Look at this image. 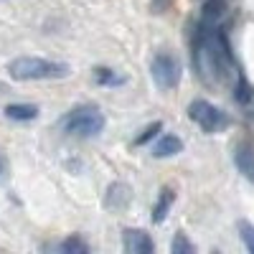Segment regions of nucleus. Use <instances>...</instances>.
<instances>
[{
  "mask_svg": "<svg viewBox=\"0 0 254 254\" xmlns=\"http://www.w3.org/2000/svg\"><path fill=\"white\" fill-rule=\"evenodd\" d=\"M10 76L18 81H33V79H64L69 74V66L61 61H46V59H33V56H20L10 61L8 66Z\"/></svg>",
  "mask_w": 254,
  "mask_h": 254,
  "instance_id": "f257e3e1",
  "label": "nucleus"
},
{
  "mask_svg": "<svg viewBox=\"0 0 254 254\" xmlns=\"http://www.w3.org/2000/svg\"><path fill=\"white\" fill-rule=\"evenodd\" d=\"M61 127L71 135L92 137V135H99L104 130V115L97 107H76L61 120Z\"/></svg>",
  "mask_w": 254,
  "mask_h": 254,
  "instance_id": "f03ea898",
  "label": "nucleus"
},
{
  "mask_svg": "<svg viewBox=\"0 0 254 254\" xmlns=\"http://www.w3.org/2000/svg\"><path fill=\"white\" fill-rule=\"evenodd\" d=\"M188 117L193 120L203 132H221V130H226V127H229V117L219 107H214L211 102H206V99L190 102Z\"/></svg>",
  "mask_w": 254,
  "mask_h": 254,
  "instance_id": "7ed1b4c3",
  "label": "nucleus"
},
{
  "mask_svg": "<svg viewBox=\"0 0 254 254\" xmlns=\"http://www.w3.org/2000/svg\"><path fill=\"white\" fill-rule=\"evenodd\" d=\"M153 81L158 84V89L168 92V89H173L178 87V81H181V64L176 56L171 54H158L153 59Z\"/></svg>",
  "mask_w": 254,
  "mask_h": 254,
  "instance_id": "20e7f679",
  "label": "nucleus"
},
{
  "mask_svg": "<svg viewBox=\"0 0 254 254\" xmlns=\"http://www.w3.org/2000/svg\"><path fill=\"white\" fill-rule=\"evenodd\" d=\"M122 242H125L127 254H150L153 252V239L142 229H125Z\"/></svg>",
  "mask_w": 254,
  "mask_h": 254,
  "instance_id": "39448f33",
  "label": "nucleus"
},
{
  "mask_svg": "<svg viewBox=\"0 0 254 254\" xmlns=\"http://www.w3.org/2000/svg\"><path fill=\"white\" fill-rule=\"evenodd\" d=\"M130 201H132V190L127 183H112L107 188V196H104V206L110 211H125Z\"/></svg>",
  "mask_w": 254,
  "mask_h": 254,
  "instance_id": "423d86ee",
  "label": "nucleus"
},
{
  "mask_svg": "<svg viewBox=\"0 0 254 254\" xmlns=\"http://www.w3.org/2000/svg\"><path fill=\"white\" fill-rule=\"evenodd\" d=\"M234 163L239 168V173L247 176L252 183H254V147L249 142H242L234 153Z\"/></svg>",
  "mask_w": 254,
  "mask_h": 254,
  "instance_id": "0eeeda50",
  "label": "nucleus"
},
{
  "mask_svg": "<svg viewBox=\"0 0 254 254\" xmlns=\"http://www.w3.org/2000/svg\"><path fill=\"white\" fill-rule=\"evenodd\" d=\"M181 150H183V140L176 137V135H163L153 145V155L155 158H171V155H176Z\"/></svg>",
  "mask_w": 254,
  "mask_h": 254,
  "instance_id": "6e6552de",
  "label": "nucleus"
},
{
  "mask_svg": "<svg viewBox=\"0 0 254 254\" xmlns=\"http://www.w3.org/2000/svg\"><path fill=\"white\" fill-rule=\"evenodd\" d=\"M226 0H206L203 13H201V28H216L219 18L224 15Z\"/></svg>",
  "mask_w": 254,
  "mask_h": 254,
  "instance_id": "1a4fd4ad",
  "label": "nucleus"
},
{
  "mask_svg": "<svg viewBox=\"0 0 254 254\" xmlns=\"http://www.w3.org/2000/svg\"><path fill=\"white\" fill-rule=\"evenodd\" d=\"M173 201H176V190H173L171 186H165V188L160 190V196H158L155 208H153V221H155V224H163V221H165V216H168V211H171Z\"/></svg>",
  "mask_w": 254,
  "mask_h": 254,
  "instance_id": "9d476101",
  "label": "nucleus"
},
{
  "mask_svg": "<svg viewBox=\"0 0 254 254\" xmlns=\"http://www.w3.org/2000/svg\"><path fill=\"white\" fill-rule=\"evenodd\" d=\"M5 117L8 120H18V122H28V120L38 117V107H33V104H8Z\"/></svg>",
  "mask_w": 254,
  "mask_h": 254,
  "instance_id": "9b49d317",
  "label": "nucleus"
},
{
  "mask_svg": "<svg viewBox=\"0 0 254 254\" xmlns=\"http://www.w3.org/2000/svg\"><path fill=\"white\" fill-rule=\"evenodd\" d=\"M94 79H97V84H107V87L125 84V76H122V74H117V71H112V69H104V66L94 71Z\"/></svg>",
  "mask_w": 254,
  "mask_h": 254,
  "instance_id": "f8f14e48",
  "label": "nucleus"
},
{
  "mask_svg": "<svg viewBox=\"0 0 254 254\" xmlns=\"http://www.w3.org/2000/svg\"><path fill=\"white\" fill-rule=\"evenodd\" d=\"M61 252H66V254H76V252H89V247H87V242L79 239V237H69V239H64Z\"/></svg>",
  "mask_w": 254,
  "mask_h": 254,
  "instance_id": "ddd939ff",
  "label": "nucleus"
},
{
  "mask_svg": "<svg viewBox=\"0 0 254 254\" xmlns=\"http://www.w3.org/2000/svg\"><path fill=\"white\" fill-rule=\"evenodd\" d=\"M239 234H242L244 247L254 254V226H252L249 221H239Z\"/></svg>",
  "mask_w": 254,
  "mask_h": 254,
  "instance_id": "4468645a",
  "label": "nucleus"
},
{
  "mask_svg": "<svg viewBox=\"0 0 254 254\" xmlns=\"http://www.w3.org/2000/svg\"><path fill=\"white\" fill-rule=\"evenodd\" d=\"M171 252H173V254H193L196 249H193V244H190L183 234H178V237L173 239V244H171Z\"/></svg>",
  "mask_w": 254,
  "mask_h": 254,
  "instance_id": "2eb2a0df",
  "label": "nucleus"
},
{
  "mask_svg": "<svg viewBox=\"0 0 254 254\" xmlns=\"http://www.w3.org/2000/svg\"><path fill=\"white\" fill-rule=\"evenodd\" d=\"M160 130H163V122L158 120V122H153V125H147V127H145V132H142V135H140L135 142H137V145H145L147 140H153V137H155Z\"/></svg>",
  "mask_w": 254,
  "mask_h": 254,
  "instance_id": "dca6fc26",
  "label": "nucleus"
},
{
  "mask_svg": "<svg viewBox=\"0 0 254 254\" xmlns=\"http://www.w3.org/2000/svg\"><path fill=\"white\" fill-rule=\"evenodd\" d=\"M5 173V163H3V158H0V176Z\"/></svg>",
  "mask_w": 254,
  "mask_h": 254,
  "instance_id": "f3484780",
  "label": "nucleus"
}]
</instances>
